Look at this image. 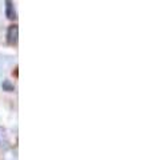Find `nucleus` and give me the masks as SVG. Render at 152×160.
I'll use <instances>...</instances> for the list:
<instances>
[{
    "label": "nucleus",
    "mask_w": 152,
    "mask_h": 160,
    "mask_svg": "<svg viewBox=\"0 0 152 160\" xmlns=\"http://www.w3.org/2000/svg\"><path fill=\"white\" fill-rule=\"evenodd\" d=\"M18 39H19V28L16 24H12L7 29V43L9 46H15V44H18Z\"/></svg>",
    "instance_id": "nucleus-1"
},
{
    "label": "nucleus",
    "mask_w": 152,
    "mask_h": 160,
    "mask_svg": "<svg viewBox=\"0 0 152 160\" xmlns=\"http://www.w3.org/2000/svg\"><path fill=\"white\" fill-rule=\"evenodd\" d=\"M6 15L9 20H15L16 19V11H15L13 3L12 2H7L6 3Z\"/></svg>",
    "instance_id": "nucleus-2"
},
{
    "label": "nucleus",
    "mask_w": 152,
    "mask_h": 160,
    "mask_svg": "<svg viewBox=\"0 0 152 160\" xmlns=\"http://www.w3.org/2000/svg\"><path fill=\"white\" fill-rule=\"evenodd\" d=\"M2 87H3V89L4 91H7V92H12L13 89H15V87H13V84L9 82V80H4L3 82V84H2Z\"/></svg>",
    "instance_id": "nucleus-3"
}]
</instances>
